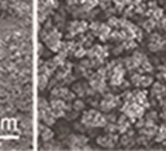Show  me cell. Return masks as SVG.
<instances>
[{"label":"cell","mask_w":166,"mask_h":151,"mask_svg":"<svg viewBox=\"0 0 166 151\" xmlns=\"http://www.w3.org/2000/svg\"><path fill=\"white\" fill-rule=\"evenodd\" d=\"M47 75L46 74H43L39 76V81H38V85H39V88H44L46 85H47Z\"/></svg>","instance_id":"2"},{"label":"cell","mask_w":166,"mask_h":151,"mask_svg":"<svg viewBox=\"0 0 166 151\" xmlns=\"http://www.w3.org/2000/svg\"><path fill=\"white\" fill-rule=\"evenodd\" d=\"M164 90L165 88L160 83H156V85H153V94H161V93H164Z\"/></svg>","instance_id":"3"},{"label":"cell","mask_w":166,"mask_h":151,"mask_svg":"<svg viewBox=\"0 0 166 151\" xmlns=\"http://www.w3.org/2000/svg\"><path fill=\"white\" fill-rule=\"evenodd\" d=\"M144 27H145V30H152V27H153V20H149V21H147L145 23H144Z\"/></svg>","instance_id":"6"},{"label":"cell","mask_w":166,"mask_h":151,"mask_svg":"<svg viewBox=\"0 0 166 151\" xmlns=\"http://www.w3.org/2000/svg\"><path fill=\"white\" fill-rule=\"evenodd\" d=\"M52 136H53V133H52L51 129H48V128H44L42 131V138L44 140V141H49L52 138Z\"/></svg>","instance_id":"1"},{"label":"cell","mask_w":166,"mask_h":151,"mask_svg":"<svg viewBox=\"0 0 166 151\" xmlns=\"http://www.w3.org/2000/svg\"><path fill=\"white\" fill-rule=\"evenodd\" d=\"M74 107H75V110L83 109V102H82V101H77L75 103H74Z\"/></svg>","instance_id":"8"},{"label":"cell","mask_w":166,"mask_h":151,"mask_svg":"<svg viewBox=\"0 0 166 151\" xmlns=\"http://www.w3.org/2000/svg\"><path fill=\"white\" fill-rule=\"evenodd\" d=\"M152 83V77L151 76H142L140 79V84L143 87H147V85H149Z\"/></svg>","instance_id":"4"},{"label":"cell","mask_w":166,"mask_h":151,"mask_svg":"<svg viewBox=\"0 0 166 151\" xmlns=\"http://www.w3.org/2000/svg\"><path fill=\"white\" fill-rule=\"evenodd\" d=\"M140 79H142V76L135 75V76H132V83L136 84V85H139V84H140Z\"/></svg>","instance_id":"7"},{"label":"cell","mask_w":166,"mask_h":151,"mask_svg":"<svg viewBox=\"0 0 166 151\" xmlns=\"http://www.w3.org/2000/svg\"><path fill=\"white\" fill-rule=\"evenodd\" d=\"M162 27H164V30H166V18L162 21Z\"/></svg>","instance_id":"9"},{"label":"cell","mask_w":166,"mask_h":151,"mask_svg":"<svg viewBox=\"0 0 166 151\" xmlns=\"http://www.w3.org/2000/svg\"><path fill=\"white\" fill-rule=\"evenodd\" d=\"M117 129H118V127H114V124H109V125L107 127V131L109 132V134H113Z\"/></svg>","instance_id":"5"}]
</instances>
